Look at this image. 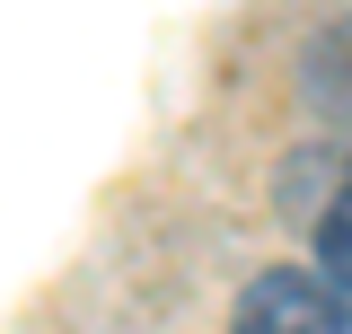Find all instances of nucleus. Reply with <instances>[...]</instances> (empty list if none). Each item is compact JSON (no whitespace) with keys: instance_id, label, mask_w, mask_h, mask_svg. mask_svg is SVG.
I'll list each match as a JSON object with an SVG mask.
<instances>
[{"instance_id":"nucleus-3","label":"nucleus","mask_w":352,"mask_h":334,"mask_svg":"<svg viewBox=\"0 0 352 334\" xmlns=\"http://www.w3.org/2000/svg\"><path fill=\"white\" fill-rule=\"evenodd\" d=\"M317 282L335 299H352V194H335L317 211Z\"/></svg>"},{"instance_id":"nucleus-2","label":"nucleus","mask_w":352,"mask_h":334,"mask_svg":"<svg viewBox=\"0 0 352 334\" xmlns=\"http://www.w3.org/2000/svg\"><path fill=\"white\" fill-rule=\"evenodd\" d=\"M308 106L352 124V27H335V36L308 44Z\"/></svg>"},{"instance_id":"nucleus-1","label":"nucleus","mask_w":352,"mask_h":334,"mask_svg":"<svg viewBox=\"0 0 352 334\" xmlns=\"http://www.w3.org/2000/svg\"><path fill=\"white\" fill-rule=\"evenodd\" d=\"M352 317H344V299L326 291L317 273H256L247 282V299H238V326L229 334H344Z\"/></svg>"}]
</instances>
